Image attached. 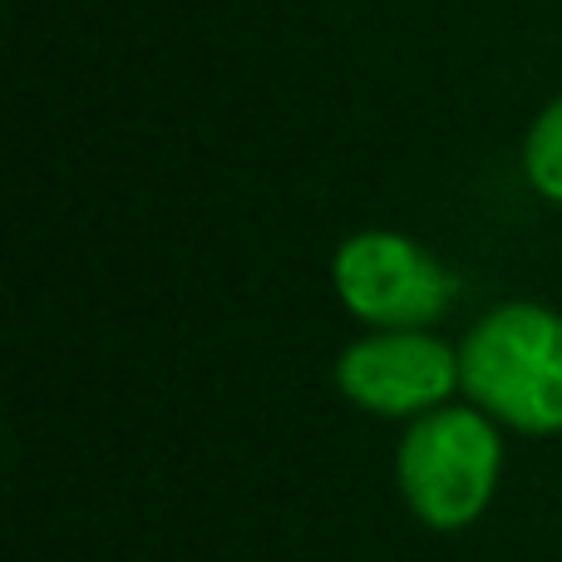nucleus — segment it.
<instances>
[{
	"instance_id": "obj_1",
	"label": "nucleus",
	"mask_w": 562,
	"mask_h": 562,
	"mask_svg": "<svg viewBox=\"0 0 562 562\" xmlns=\"http://www.w3.org/2000/svg\"><path fill=\"white\" fill-rule=\"evenodd\" d=\"M469 405L518 435H562V311L498 301L459 340Z\"/></svg>"
},
{
	"instance_id": "obj_2",
	"label": "nucleus",
	"mask_w": 562,
	"mask_h": 562,
	"mask_svg": "<svg viewBox=\"0 0 562 562\" xmlns=\"http://www.w3.org/2000/svg\"><path fill=\"white\" fill-rule=\"evenodd\" d=\"M504 469L498 425L474 405H445L409 419L395 449V479L409 514L435 533H459L488 508Z\"/></svg>"
},
{
	"instance_id": "obj_3",
	"label": "nucleus",
	"mask_w": 562,
	"mask_h": 562,
	"mask_svg": "<svg viewBox=\"0 0 562 562\" xmlns=\"http://www.w3.org/2000/svg\"><path fill=\"white\" fill-rule=\"evenodd\" d=\"M330 291L370 330H429L449 316L459 281L419 237L360 227L330 252Z\"/></svg>"
},
{
	"instance_id": "obj_4",
	"label": "nucleus",
	"mask_w": 562,
	"mask_h": 562,
	"mask_svg": "<svg viewBox=\"0 0 562 562\" xmlns=\"http://www.w3.org/2000/svg\"><path fill=\"white\" fill-rule=\"evenodd\" d=\"M336 390L380 419H419L449 405L459 385V346L435 330H370L336 360Z\"/></svg>"
},
{
	"instance_id": "obj_5",
	"label": "nucleus",
	"mask_w": 562,
	"mask_h": 562,
	"mask_svg": "<svg viewBox=\"0 0 562 562\" xmlns=\"http://www.w3.org/2000/svg\"><path fill=\"white\" fill-rule=\"evenodd\" d=\"M518 168H524V183L548 207H562V89L528 119L524 144H518Z\"/></svg>"
}]
</instances>
